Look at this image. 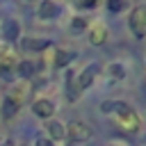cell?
Returning a JSON list of instances; mask_svg holds the SVG:
<instances>
[{"mask_svg":"<svg viewBox=\"0 0 146 146\" xmlns=\"http://www.w3.org/2000/svg\"><path fill=\"white\" fill-rule=\"evenodd\" d=\"M100 110H103L105 114H110V112H116V100H103Z\"/></svg>","mask_w":146,"mask_h":146,"instance_id":"cell-15","label":"cell"},{"mask_svg":"<svg viewBox=\"0 0 146 146\" xmlns=\"http://www.w3.org/2000/svg\"><path fill=\"white\" fill-rule=\"evenodd\" d=\"M34 146H52V139H46V137H39L34 141Z\"/></svg>","mask_w":146,"mask_h":146,"instance_id":"cell-18","label":"cell"},{"mask_svg":"<svg viewBox=\"0 0 146 146\" xmlns=\"http://www.w3.org/2000/svg\"><path fill=\"white\" fill-rule=\"evenodd\" d=\"M96 73H98V64H89V66H84L82 73H80V78H78V89H87V87L94 82Z\"/></svg>","mask_w":146,"mask_h":146,"instance_id":"cell-5","label":"cell"},{"mask_svg":"<svg viewBox=\"0 0 146 146\" xmlns=\"http://www.w3.org/2000/svg\"><path fill=\"white\" fill-rule=\"evenodd\" d=\"M73 57H75V52H71V50H57L55 52V66H66Z\"/></svg>","mask_w":146,"mask_h":146,"instance_id":"cell-9","label":"cell"},{"mask_svg":"<svg viewBox=\"0 0 146 146\" xmlns=\"http://www.w3.org/2000/svg\"><path fill=\"white\" fill-rule=\"evenodd\" d=\"M84 25H87L84 18H73V25H71V27H73L75 32H80V30H84Z\"/></svg>","mask_w":146,"mask_h":146,"instance_id":"cell-17","label":"cell"},{"mask_svg":"<svg viewBox=\"0 0 146 146\" xmlns=\"http://www.w3.org/2000/svg\"><path fill=\"white\" fill-rule=\"evenodd\" d=\"M46 128H48V132H50V137H52V139H62V137L66 135V130H64V125H62L59 121H50Z\"/></svg>","mask_w":146,"mask_h":146,"instance_id":"cell-10","label":"cell"},{"mask_svg":"<svg viewBox=\"0 0 146 146\" xmlns=\"http://www.w3.org/2000/svg\"><path fill=\"white\" fill-rule=\"evenodd\" d=\"M2 30H5V36H7L9 41H16V39L21 36V25H18L14 18H7L5 25H2Z\"/></svg>","mask_w":146,"mask_h":146,"instance_id":"cell-7","label":"cell"},{"mask_svg":"<svg viewBox=\"0 0 146 146\" xmlns=\"http://www.w3.org/2000/svg\"><path fill=\"white\" fill-rule=\"evenodd\" d=\"M55 16H57V5L50 2V0H41V2H39V18L50 21V18H55Z\"/></svg>","mask_w":146,"mask_h":146,"instance_id":"cell-6","label":"cell"},{"mask_svg":"<svg viewBox=\"0 0 146 146\" xmlns=\"http://www.w3.org/2000/svg\"><path fill=\"white\" fill-rule=\"evenodd\" d=\"M119 123H121V128H125V130H130V132H137L139 130V116L128 107V110H123V112H119Z\"/></svg>","mask_w":146,"mask_h":146,"instance_id":"cell-3","label":"cell"},{"mask_svg":"<svg viewBox=\"0 0 146 146\" xmlns=\"http://www.w3.org/2000/svg\"><path fill=\"white\" fill-rule=\"evenodd\" d=\"M130 30L137 39L146 36V7H135L130 14Z\"/></svg>","mask_w":146,"mask_h":146,"instance_id":"cell-1","label":"cell"},{"mask_svg":"<svg viewBox=\"0 0 146 146\" xmlns=\"http://www.w3.org/2000/svg\"><path fill=\"white\" fill-rule=\"evenodd\" d=\"M107 9L110 11H121L123 9V0H107Z\"/></svg>","mask_w":146,"mask_h":146,"instance_id":"cell-16","label":"cell"},{"mask_svg":"<svg viewBox=\"0 0 146 146\" xmlns=\"http://www.w3.org/2000/svg\"><path fill=\"white\" fill-rule=\"evenodd\" d=\"M66 132H68V137L73 141H87L91 137V125H87L84 121H71Z\"/></svg>","mask_w":146,"mask_h":146,"instance_id":"cell-2","label":"cell"},{"mask_svg":"<svg viewBox=\"0 0 146 146\" xmlns=\"http://www.w3.org/2000/svg\"><path fill=\"white\" fill-rule=\"evenodd\" d=\"M110 73H112V78H123L125 75V68L121 64H110Z\"/></svg>","mask_w":146,"mask_h":146,"instance_id":"cell-14","label":"cell"},{"mask_svg":"<svg viewBox=\"0 0 146 146\" xmlns=\"http://www.w3.org/2000/svg\"><path fill=\"white\" fill-rule=\"evenodd\" d=\"M16 112H18V105H16L11 98H5V100H2V116H5V119H11Z\"/></svg>","mask_w":146,"mask_h":146,"instance_id":"cell-11","label":"cell"},{"mask_svg":"<svg viewBox=\"0 0 146 146\" xmlns=\"http://www.w3.org/2000/svg\"><path fill=\"white\" fill-rule=\"evenodd\" d=\"M16 71H18V75H23V78H30V75L36 71V66H34L32 62H18Z\"/></svg>","mask_w":146,"mask_h":146,"instance_id":"cell-12","label":"cell"},{"mask_svg":"<svg viewBox=\"0 0 146 146\" xmlns=\"http://www.w3.org/2000/svg\"><path fill=\"white\" fill-rule=\"evenodd\" d=\"M105 39H107V30H105L103 25L91 27V32H89V43H94V46H103Z\"/></svg>","mask_w":146,"mask_h":146,"instance_id":"cell-8","label":"cell"},{"mask_svg":"<svg viewBox=\"0 0 146 146\" xmlns=\"http://www.w3.org/2000/svg\"><path fill=\"white\" fill-rule=\"evenodd\" d=\"M82 5H84V7H96L98 0H82Z\"/></svg>","mask_w":146,"mask_h":146,"instance_id":"cell-19","label":"cell"},{"mask_svg":"<svg viewBox=\"0 0 146 146\" xmlns=\"http://www.w3.org/2000/svg\"><path fill=\"white\" fill-rule=\"evenodd\" d=\"M2 146H14V144H11V141H5V144H2Z\"/></svg>","mask_w":146,"mask_h":146,"instance_id":"cell-20","label":"cell"},{"mask_svg":"<svg viewBox=\"0 0 146 146\" xmlns=\"http://www.w3.org/2000/svg\"><path fill=\"white\" fill-rule=\"evenodd\" d=\"M46 46H48L46 39H25V48H30V50H43Z\"/></svg>","mask_w":146,"mask_h":146,"instance_id":"cell-13","label":"cell"},{"mask_svg":"<svg viewBox=\"0 0 146 146\" xmlns=\"http://www.w3.org/2000/svg\"><path fill=\"white\" fill-rule=\"evenodd\" d=\"M32 112H34L36 116H41V119H50V116L55 114V105H52V100H48V98H36L34 105H32Z\"/></svg>","mask_w":146,"mask_h":146,"instance_id":"cell-4","label":"cell"}]
</instances>
